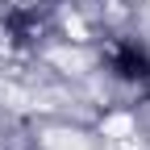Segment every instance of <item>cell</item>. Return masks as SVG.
Here are the masks:
<instances>
[{
	"label": "cell",
	"instance_id": "1",
	"mask_svg": "<svg viewBox=\"0 0 150 150\" xmlns=\"http://www.w3.org/2000/svg\"><path fill=\"white\" fill-rule=\"evenodd\" d=\"M108 63L121 79H150V54L134 42H117L108 50Z\"/></svg>",
	"mask_w": 150,
	"mask_h": 150
}]
</instances>
